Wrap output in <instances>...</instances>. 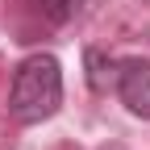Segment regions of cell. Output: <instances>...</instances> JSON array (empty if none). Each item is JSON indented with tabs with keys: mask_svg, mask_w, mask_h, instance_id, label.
Listing matches in <instances>:
<instances>
[{
	"mask_svg": "<svg viewBox=\"0 0 150 150\" xmlns=\"http://www.w3.org/2000/svg\"><path fill=\"white\" fill-rule=\"evenodd\" d=\"M112 92H117V100L134 117L150 121V59H117V67H112Z\"/></svg>",
	"mask_w": 150,
	"mask_h": 150,
	"instance_id": "cell-2",
	"label": "cell"
},
{
	"mask_svg": "<svg viewBox=\"0 0 150 150\" xmlns=\"http://www.w3.org/2000/svg\"><path fill=\"white\" fill-rule=\"evenodd\" d=\"M33 4H38V13H42L46 21L63 25V21H71V17L79 13V4H83V0H33Z\"/></svg>",
	"mask_w": 150,
	"mask_h": 150,
	"instance_id": "cell-3",
	"label": "cell"
},
{
	"mask_svg": "<svg viewBox=\"0 0 150 150\" xmlns=\"http://www.w3.org/2000/svg\"><path fill=\"white\" fill-rule=\"evenodd\" d=\"M63 104V67L54 54L38 50L25 54L13 71V83H8V112L17 125H38L54 117Z\"/></svg>",
	"mask_w": 150,
	"mask_h": 150,
	"instance_id": "cell-1",
	"label": "cell"
}]
</instances>
